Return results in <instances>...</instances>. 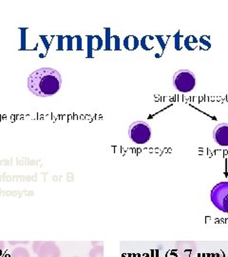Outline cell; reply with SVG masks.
<instances>
[{
    "label": "cell",
    "mask_w": 228,
    "mask_h": 257,
    "mask_svg": "<svg viewBox=\"0 0 228 257\" xmlns=\"http://www.w3.org/2000/svg\"><path fill=\"white\" fill-rule=\"evenodd\" d=\"M208 257H227L224 253H213V254H210Z\"/></svg>",
    "instance_id": "2e32d148"
},
{
    "label": "cell",
    "mask_w": 228,
    "mask_h": 257,
    "mask_svg": "<svg viewBox=\"0 0 228 257\" xmlns=\"http://www.w3.org/2000/svg\"><path fill=\"white\" fill-rule=\"evenodd\" d=\"M10 257H31V254L27 248L24 247H18L12 250Z\"/></svg>",
    "instance_id": "9c48e42d"
},
{
    "label": "cell",
    "mask_w": 228,
    "mask_h": 257,
    "mask_svg": "<svg viewBox=\"0 0 228 257\" xmlns=\"http://www.w3.org/2000/svg\"><path fill=\"white\" fill-rule=\"evenodd\" d=\"M213 138L219 146L227 147L228 146V123H221L213 132Z\"/></svg>",
    "instance_id": "52a82bcc"
},
{
    "label": "cell",
    "mask_w": 228,
    "mask_h": 257,
    "mask_svg": "<svg viewBox=\"0 0 228 257\" xmlns=\"http://www.w3.org/2000/svg\"><path fill=\"white\" fill-rule=\"evenodd\" d=\"M128 136L134 143L145 144L151 138V128L145 121H135L129 127Z\"/></svg>",
    "instance_id": "3957f363"
},
{
    "label": "cell",
    "mask_w": 228,
    "mask_h": 257,
    "mask_svg": "<svg viewBox=\"0 0 228 257\" xmlns=\"http://www.w3.org/2000/svg\"><path fill=\"white\" fill-rule=\"evenodd\" d=\"M210 199L219 211L228 213V181L215 185L211 190Z\"/></svg>",
    "instance_id": "7a4b0ae2"
},
{
    "label": "cell",
    "mask_w": 228,
    "mask_h": 257,
    "mask_svg": "<svg viewBox=\"0 0 228 257\" xmlns=\"http://www.w3.org/2000/svg\"><path fill=\"white\" fill-rule=\"evenodd\" d=\"M19 244H23V245H27V244H29V242H28V241H25V242H21V241H18V242H14V241H11V242H10V245H12V246H14V245H19Z\"/></svg>",
    "instance_id": "9a60e30c"
},
{
    "label": "cell",
    "mask_w": 228,
    "mask_h": 257,
    "mask_svg": "<svg viewBox=\"0 0 228 257\" xmlns=\"http://www.w3.org/2000/svg\"><path fill=\"white\" fill-rule=\"evenodd\" d=\"M174 249L179 257H191L196 253L197 246L194 242L179 241L175 244Z\"/></svg>",
    "instance_id": "8992f818"
},
{
    "label": "cell",
    "mask_w": 228,
    "mask_h": 257,
    "mask_svg": "<svg viewBox=\"0 0 228 257\" xmlns=\"http://www.w3.org/2000/svg\"><path fill=\"white\" fill-rule=\"evenodd\" d=\"M181 38H182V35L180 30L176 33V35L174 36V39H175V50L176 51H181L182 49V45L181 44Z\"/></svg>",
    "instance_id": "7c38bea8"
},
{
    "label": "cell",
    "mask_w": 228,
    "mask_h": 257,
    "mask_svg": "<svg viewBox=\"0 0 228 257\" xmlns=\"http://www.w3.org/2000/svg\"><path fill=\"white\" fill-rule=\"evenodd\" d=\"M61 74L53 68H41L30 74L28 88L39 97H49L60 90Z\"/></svg>",
    "instance_id": "6da1fadb"
},
{
    "label": "cell",
    "mask_w": 228,
    "mask_h": 257,
    "mask_svg": "<svg viewBox=\"0 0 228 257\" xmlns=\"http://www.w3.org/2000/svg\"><path fill=\"white\" fill-rule=\"evenodd\" d=\"M89 257H104V246L94 245L89 252Z\"/></svg>",
    "instance_id": "30bf717a"
},
{
    "label": "cell",
    "mask_w": 228,
    "mask_h": 257,
    "mask_svg": "<svg viewBox=\"0 0 228 257\" xmlns=\"http://www.w3.org/2000/svg\"><path fill=\"white\" fill-rule=\"evenodd\" d=\"M73 257H79V256H73Z\"/></svg>",
    "instance_id": "ac0fdd59"
},
{
    "label": "cell",
    "mask_w": 228,
    "mask_h": 257,
    "mask_svg": "<svg viewBox=\"0 0 228 257\" xmlns=\"http://www.w3.org/2000/svg\"><path fill=\"white\" fill-rule=\"evenodd\" d=\"M174 87L181 92H190L196 86V77L189 70H180L173 76Z\"/></svg>",
    "instance_id": "277c9868"
},
{
    "label": "cell",
    "mask_w": 228,
    "mask_h": 257,
    "mask_svg": "<svg viewBox=\"0 0 228 257\" xmlns=\"http://www.w3.org/2000/svg\"><path fill=\"white\" fill-rule=\"evenodd\" d=\"M37 254L38 257H60L61 249L54 241H42Z\"/></svg>",
    "instance_id": "5b68a950"
},
{
    "label": "cell",
    "mask_w": 228,
    "mask_h": 257,
    "mask_svg": "<svg viewBox=\"0 0 228 257\" xmlns=\"http://www.w3.org/2000/svg\"><path fill=\"white\" fill-rule=\"evenodd\" d=\"M199 44V39L194 36H189L184 38V47L187 51L193 52L196 50V48H198Z\"/></svg>",
    "instance_id": "ba28073f"
},
{
    "label": "cell",
    "mask_w": 228,
    "mask_h": 257,
    "mask_svg": "<svg viewBox=\"0 0 228 257\" xmlns=\"http://www.w3.org/2000/svg\"><path fill=\"white\" fill-rule=\"evenodd\" d=\"M42 244V241H36L34 244H33V249H34V252L37 254L38 252V249L40 248V246Z\"/></svg>",
    "instance_id": "4fadbf2b"
},
{
    "label": "cell",
    "mask_w": 228,
    "mask_h": 257,
    "mask_svg": "<svg viewBox=\"0 0 228 257\" xmlns=\"http://www.w3.org/2000/svg\"><path fill=\"white\" fill-rule=\"evenodd\" d=\"M210 38L208 36H202L199 38V45H200V50L201 51H207L211 48V43H210Z\"/></svg>",
    "instance_id": "8fae6325"
},
{
    "label": "cell",
    "mask_w": 228,
    "mask_h": 257,
    "mask_svg": "<svg viewBox=\"0 0 228 257\" xmlns=\"http://www.w3.org/2000/svg\"><path fill=\"white\" fill-rule=\"evenodd\" d=\"M5 248V243L3 241H0V251H2Z\"/></svg>",
    "instance_id": "e0dca14e"
},
{
    "label": "cell",
    "mask_w": 228,
    "mask_h": 257,
    "mask_svg": "<svg viewBox=\"0 0 228 257\" xmlns=\"http://www.w3.org/2000/svg\"><path fill=\"white\" fill-rule=\"evenodd\" d=\"M156 38L158 39L160 45L162 47V50L164 51V50H165V47H166V43L163 40V37H162V36H156Z\"/></svg>",
    "instance_id": "5bb4252c"
}]
</instances>
